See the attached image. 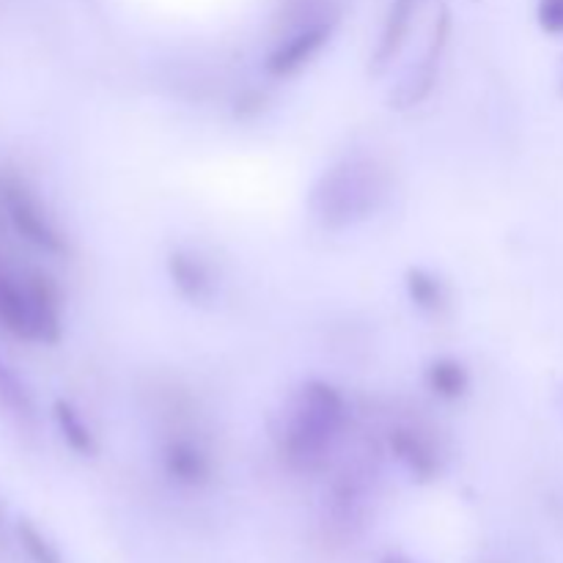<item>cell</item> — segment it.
Listing matches in <instances>:
<instances>
[{
	"instance_id": "1",
	"label": "cell",
	"mask_w": 563,
	"mask_h": 563,
	"mask_svg": "<svg viewBox=\"0 0 563 563\" xmlns=\"http://www.w3.org/2000/svg\"><path fill=\"white\" fill-rule=\"evenodd\" d=\"M350 423V405L335 385L324 379H308L291 396L275 443L286 465L302 473H317L328 465L335 443Z\"/></svg>"
},
{
	"instance_id": "2",
	"label": "cell",
	"mask_w": 563,
	"mask_h": 563,
	"mask_svg": "<svg viewBox=\"0 0 563 563\" xmlns=\"http://www.w3.org/2000/svg\"><path fill=\"white\" fill-rule=\"evenodd\" d=\"M0 324L22 341L55 346L64 335L60 297L47 275H27L25 284L0 269Z\"/></svg>"
},
{
	"instance_id": "3",
	"label": "cell",
	"mask_w": 563,
	"mask_h": 563,
	"mask_svg": "<svg viewBox=\"0 0 563 563\" xmlns=\"http://www.w3.org/2000/svg\"><path fill=\"white\" fill-rule=\"evenodd\" d=\"M379 198H383V187L377 181L374 163L346 157L313 187L311 209L313 218L324 229H346L357 220H366L377 209Z\"/></svg>"
},
{
	"instance_id": "4",
	"label": "cell",
	"mask_w": 563,
	"mask_h": 563,
	"mask_svg": "<svg viewBox=\"0 0 563 563\" xmlns=\"http://www.w3.org/2000/svg\"><path fill=\"white\" fill-rule=\"evenodd\" d=\"M0 198H3V207L9 212L11 225H14V231L22 240L31 242L33 247H38L47 256H69V242H66V236L47 218L42 203L36 201V196L22 181H0Z\"/></svg>"
},
{
	"instance_id": "5",
	"label": "cell",
	"mask_w": 563,
	"mask_h": 563,
	"mask_svg": "<svg viewBox=\"0 0 563 563\" xmlns=\"http://www.w3.org/2000/svg\"><path fill=\"white\" fill-rule=\"evenodd\" d=\"M335 14L333 16H319V20L302 22V25L291 27V33L286 38H280L273 47V53L264 60V71L275 80H286V77H295L297 71L306 69L324 47L333 38L335 31Z\"/></svg>"
},
{
	"instance_id": "6",
	"label": "cell",
	"mask_w": 563,
	"mask_h": 563,
	"mask_svg": "<svg viewBox=\"0 0 563 563\" xmlns=\"http://www.w3.org/2000/svg\"><path fill=\"white\" fill-rule=\"evenodd\" d=\"M451 38V14L449 11H440L438 22L432 27V36H429L427 49H423L418 66H412L405 75V80L399 82L394 93H390V108L396 110H410L418 108L421 102H427L432 97L434 86H438L440 77V64H443V55L449 49Z\"/></svg>"
},
{
	"instance_id": "7",
	"label": "cell",
	"mask_w": 563,
	"mask_h": 563,
	"mask_svg": "<svg viewBox=\"0 0 563 563\" xmlns=\"http://www.w3.org/2000/svg\"><path fill=\"white\" fill-rule=\"evenodd\" d=\"M163 471L179 487L198 489L203 484L212 482V460H209L207 451L190 438H170L163 445Z\"/></svg>"
},
{
	"instance_id": "8",
	"label": "cell",
	"mask_w": 563,
	"mask_h": 563,
	"mask_svg": "<svg viewBox=\"0 0 563 563\" xmlns=\"http://www.w3.org/2000/svg\"><path fill=\"white\" fill-rule=\"evenodd\" d=\"M388 451L394 460L410 473L416 482L427 484L434 482L440 473V456L434 445L423 438L418 429L410 427H396L388 432Z\"/></svg>"
},
{
	"instance_id": "9",
	"label": "cell",
	"mask_w": 563,
	"mask_h": 563,
	"mask_svg": "<svg viewBox=\"0 0 563 563\" xmlns=\"http://www.w3.org/2000/svg\"><path fill=\"white\" fill-rule=\"evenodd\" d=\"M421 3L423 0H390V9L388 14H385L383 31H379L377 49H374L372 55V75H383V71L394 64L396 55L401 53Z\"/></svg>"
},
{
	"instance_id": "10",
	"label": "cell",
	"mask_w": 563,
	"mask_h": 563,
	"mask_svg": "<svg viewBox=\"0 0 563 563\" xmlns=\"http://www.w3.org/2000/svg\"><path fill=\"white\" fill-rule=\"evenodd\" d=\"M170 284L192 306H207L214 297V275L201 256L190 251H174L168 256Z\"/></svg>"
},
{
	"instance_id": "11",
	"label": "cell",
	"mask_w": 563,
	"mask_h": 563,
	"mask_svg": "<svg viewBox=\"0 0 563 563\" xmlns=\"http://www.w3.org/2000/svg\"><path fill=\"white\" fill-rule=\"evenodd\" d=\"M423 379H427V388L443 401H460L471 390V372L456 357H438V361H432L427 372H423Z\"/></svg>"
},
{
	"instance_id": "12",
	"label": "cell",
	"mask_w": 563,
	"mask_h": 563,
	"mask_svg": "<svg viewBox=\"0 0 563 563\" xmlns=\"http://www.w3.org/2000/svg\"><path fill=\"white\" fill-rule=\"evenodd\" d=\"M53 418H55V427H58L60 438H64V443L69 445L75 454H80V456H97L99 454L97 434L91 432V427L86 423V418L80 416V410H77L69 399L53 401Z\"/></svg>"
},
{
	"instance_id": "13",
	"label": "cell",
	"mask_w": 563,
	"mask_h": 563,
	"mask_svg": "<svg viewBox=\"0 0 563 563\" xmlns=\"http://www.w3.org/2000/svg\"><path fill=\"white\" fill-rule=\"evenodd\" d=\"M407 295H410L412 306L423 313H443L449 306V291H445L443 280L434 273L423 267H410L405 275Z\"/></svg>"
},
{
	"instance_id": "14",
	"label": "cell",
	"mask_w": 563,
	"mask_h": 563,
	"mask_svg": "<svg viewBox=\"0 0 563 563\" xmlns=\"http://www.w3.org/2000/svg\"><path fill=\"white\" fill-rule=\"evenodd\" d=\"M0 410L14 418H22V421L33 418V412H36L31 388L3 357H0Z\"/></svg>"
},
{
	"instance_id": "15",
	"label": "cell",
	"mask_w": 563,
	"mask_h": 563,
	"mask_svg": "<svg viewBox=\"0 0 563 563\" xmlns=\"http://www.w3.org/2000/svg\"><path fill=\"white\" fill-rule=\"evenodd\" d=\"M16 539H20V548L25 550V555L33 563H60V553L42 531H38L36 522L31 520H16Z\"/></svg>"
},
{
	"instance_id": "16",
	"label": "cell",
	"mask_w": 563,
	"mask_h": 563,
	"mask_svg": "<svg viewBox=\"0 0 563 563\" xmlns=\"http://www.w3.org/2000/svg\"><path fill=\"white\" fill-rule=\"evenodd\" d=\"M537 22L550 36H563V0H539Z\"/></svg>"
},
{
	"instance_id": "17",
	"label": "cell",
	"mask_w": 563,
	"mask_h": 563,
	"mask_svg": "<svg viewBox=\"0 0 563 563\" xmlns=\"http://www.w3.org/2000/svg\"><path fill=\"white\" fill-rule=\"evenodd\" d=\"M264 110V97L258 91H247L245 97L236 99V115L240 119H251V115H258Z\"/></svg>"
},
{
	"instance_id": "18",
	"label": "cell",
	"mask_w": 563,
	"mask_h": 563,
	"mask_svg": "<svg viewBox=\"0 0 563 563\" xmlns=\"http://www.w3.org/2000/svg\"><path fill=\"white\" fill-rule=\"evenodd\" d=\"M379 563H412V561L405 559V555H399V553H388Z\"/></svg>"
},
{
	"instance_id": "19",
	"label": "cell",
	"mask_w": 563,
	"mask_h": 563,
	"mask_svg": "<svg viewBox=\"0 0 563 563\" xmlns=\"http://www.w3.org/2000/svg\"><path fill=\"white\" fill-rule=\"evenodd\" d=\"M559 91H561V97H563V64H561V71H559Z\"/></svg>"
}]
</instances>
